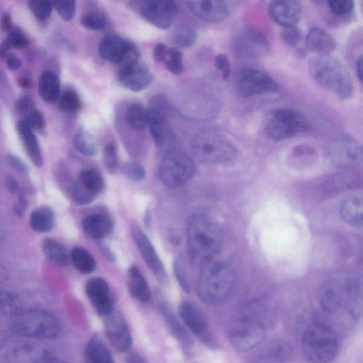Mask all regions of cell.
I'll return each instance as SVG.
<instances>
[{
	"mask_svg": "<svg viewBox=\"0 0 363 363\" xmlns=\"http://www.w3.org/2000/svg\"><path fill=\"white\" fill-rule=\"evenodd\" d=\"M20 308V301L16 294L0 289V317H12Z\"/></svg>",
	"mask_w": 363,
	"mask_h": 363,
	"instance_id": "cell-39",
	"label": "cell"
},
{
	"mask_svg": "<svg viewBox=\"0 0 363 363\" xmlns=\"http://www.w3.org/2000/svg\"><path fill=\"white\" fill-rule=\"evenodd\" d=\"M195 172V164L188 155L182 151L173 150L162 160L159 174L165 185L178 188L186 185L194 177Z\"/></svg>",
	"mask_w": 363,
	"mask_h": 363,
	"instance_id": "cell-8",
	"label": "cell"
},
{
	"mask_svg": "<svg viewBox=\"0 0 363 363\" xmlns=\"http://www.w3.org/2000/svg\"><path fill=\"white\" fill-rule=\"evenodd\" d=\"M306 47L318 56H331L337 47L336 41L326 31L320 28L311 29L305 40Z\"/></svg>",
	"mask_w": 363,
	"mask_h": 363,
	"instance_id": "cell-22",
	"label": "cell"
},
{
	"mask_svg": "<svg viewBox=\"0 0 363 363\" xmlns=\"http://www.w3.org/2000/svg\"><path fill=\"white\" fill-rule=\"evenodd\" d=\"M38 92L41 99L48 104H55L61 96V81L54 72L45 71L38 82Z\"/></svg>",
	"mask_w": 363,
	"mask_h": 363,
	"instance_id": "cell-27",
	"label": "cell"
},
{
	"mask_svg": "<svg viewBox=\"0 0 363 363\" xmlns=\"http://www.w3.org/2000/svg\"><path fill=\"white\" fill-rule=\"evenodd\" d=\"M103 163L110 173L116 172L119 166V158L116 147L113 143H109L104 148Z\"/></svg>",
	"mask_w": 363,
	"mask_h": 363,
	"instance_id": "cell-48",
	"label": "cell"
},
{
	"mask_svg": "<svg viewBox=\"0 0 363 363\" xmlns=\"http://www.w3.org/2000/svg\"><path fill=\"white\" fill-rule=\"evenodd\" d=\"M124 174L130 180L134 181H141L145 178L144 168L137 163H127L122 169Z\"/></svg>",
	"mask_w": 363,
	"mask_h": 363,
	"instance_id": "cell-51",
	"label": "cell"
},
{
	"mask_svg": "<svg viewBox=\"0 0 363 363\" xmlns=\"http://www.w3.org/2000/svg\"><path fill=\"white\" fill-rule=\"evenodd\" d=\"M362 56H360L356 61L355 70L357 78L360 82L362 81Z\"/></svg>",
	"mask_w": 363,
	"mask_h": 363,
	"instance_id": "cell-61",
	"label": "cell"
},
{
	"mask_svg": "<svg viewBox=\"0 0 363 363\" xmlns=\"http://www.w3.org/2000/svg\"><path fill=\"white\" fill-rule=\"evenodd\" d=\"M28 6L36 18L41 22L49 19L54 9L53 2L45 0H31L28 2Z\"/></svg>",
	"mask_w": 363,
	"mask_h": 363,
	"instance_id": "cell-46",
	"label": "cell"
},
{
	"mask_svg": "<svg viewBox=\"0 0 363 363\" xmlns=\"http://www.w3.org/2000/svg\"><path fill=\"white\" fill-rule=\"evenodd\" d=\"M179 313L185 325L193 334L204 337L208 334V322L201 311L194 304L183 303L180 306Z\"/></svg>",
	"mask_w": 363,
	"mask_h": 363,
	"instance_id": "cell-23",
	"label": "cell"
},
{
	"mask_svg": "<svg viewBox=\"0 0 363 363\" xmlns=\"http://www.w3.org/2000/svg\"><path fill=\"white\" fill-rule=\"evenodd\" d=\"M310 128L308 119L302 113L292 109L280 108L272 113L266 132L271 140L281 141L307 132Z\"/></svg>",
	"mask_w": 363,
	"mask_h": 363,
	"instance_id": "cell-7",
	"label": "cell"
},
{
	"mask_svg": "<svg viewBox=\"0 0 363 363\" xmlns=\"http://www.w3.org/2000/svg\"><path fill=\"white\" fill-rule=\"evenodd\" d=\"M187 252L193 264L201 266L219 254L224 239L220 224L206 215H194L187 224Z\"/></svg>",
	"mask_w": 363,
	"mask_h": 363,
	"instance_id": "cell-1",
	"label": "cell"
},
{
	"mask_svg": "<svg viewBox=\"0 0 363 363\" xmlns=\"http://www.w3.org/2000/svg\"><path fill=\"white\" fill-rule=\"evenodd\" d=\"M197 284L198 297L204 303L218 304L229 294L234 277L232 268L217 258L200 266Z\"/></svg>",
	"mask_w": 363,
	"mask_h": 363,
	"instance_id": "cell-3",
	"label": "cell"
},
{
	"mask_svg": "<svg viewBox=\"0 0 363 363\" xmlns=\"http://www.w3.org/2000/svg\"><path fill=\"white\" fill-rule=\"evenodd\" d=\"M302 350L306 358L313 363H329L339 350L336 334L329 327L315 323L305 331Z\"/></svg>",
	"mask_w": 363,
	"mask_h": 363,
	"instance_id": "cell-6",
	"label": "cell"
},
{
	"mask_svg": "<svg viewBox=\"0 0 363 363\" xmlns=\"http://www.w3.org/2000/svg\"><path fill=\"white\" fill-rule=\"evenodd\" d=\"M119 80L126 88L133 92H140L152 83L153 77L149 69L144 65L120 68Z\"/></svg>",
	"mask_w": 363,
	"mask_h": 363,
	"instance_id": "cell-21",
	"label": "cell"
},
{
	"mask_svg": "<svg viewBox=\"0 0 363 363\" xmlns=\"http://www.w3.org/2000/svg\"><path fill=\"white\" fill-rule=\"evenodd\" d=\"M80 24L87 29L92 31H101L108 26L107 18L97 13H88L80 18Z\"/></svg>",
	"mask_w": 363,
	"mask_h": 363,
	"instance_id": "cell-45",
	"label": "cell"
},
{
	"mask_svg": "<svg viewBox=\"0 0 363 363\" xmlns=\"http://www.w3.org/2000/svg\"><path fill=\"white\" fill-rule=\"evenodd\" d=\"M78 181L87 192L95 197L103 190L105 185L101 175L92 169L82 171Z\"/></svg>",
	"mask_w": 363,
	"mask_h": 363,
	"instance_id": "cell-38",
	"label": "cell"
},
{
	"mask_svg": "<svg viewBox=\"0 0 363 363\" xmlns=\"http://www.w3.org/2000/svg\"><path fill=\"white\" fill-rule=\"evenodd\" d=\"M55 213L50 207L43 206L34 211L31 215L29 225L33 231L47 233L54 228Z\"/></svg>",
	"mask_w": 363,
	"mask_h": 363,
	"instance_id": "cell-33",
	"label": "cell"
},
{
	"mask_svg": "<svg viewBox=\"0 0 363 363\" xmlns=\"http://www.w3.org/2000/svg\"><path fill=\"white\" fill-rule=\"evenodd\" d=\"M10 326L17 335L39 340L55 339L61 332L59 320L39 308H20L10 317Z\"/></svg>",
	"mask_w": 363,
	"mask_h": 363,
	"instance_id": "cell-5",
	"label": "cell"
},
{
	"mask_svg": "<svg viewBox=\"0 0 363 363\" xmlns=\"http://www.w3.org/2000/svg\"><path fill=\"white\" fill-rule=\"evenodd\" d=\"M169 48L164 43H159L153 49L152 57L155 62H164L166 57Z\"/></svg>",
	"mask_w": 363,
	"mask_h": 363,
	"instance_id": "cell-54",
	"label": "cell"
},
{
	"mask_svg": "<svg viewBox=\"0 0 363 363\" xmlns=\"http://www.w3.org/2000/svg\"><path fill=\"white\" fill-rule=\"evenodd\" d=\"M215 66L222 72L224 80H227L231 76L232 66L228 57L223 54H220L216 57Z\"/></svg>",
	"mask_w": 363,
	"mask_h": 363,
	"instance_id": "cell-53",
	"label": "cell"
},
{
	"mask_svg": "<svg viewBox=\"0 0 363 363\" xmlns=\"http://www.w3.org/2000/svg\"><path fill=\"white\" fill-rule=\"evenodd\" d=\"M170 105L164 95L152 97L147 108L149 115L148 128L152 138L155 142H161L167 137V120Z\"/></svg>",
	"mask_w": 363,
	"mask_h": 363,
	"instance_id": "cell-16",
	"label": "cell"
},
{
	"mask_svg": "<svg viewBox=\"0 0 363 363\" xmlns=\"http://www.w3.org/2000/svg\"><path fill=\"white\" fill-rule=\"evenodd\" d=\"M271 19L283 28L294 27L301 18V7L293 0H277L269 7Z\"/></svg>",
	"mask_w": 363,
	"mask_h": 363,
	"instance_id": "cell-20",
	"label": "cell"
},
{
	"mask_svg": "<svg viewBox=\"0 0 363 363\" xmlns=\"http://www.w3.org/2000/svg\"><path fill=\"white\" fill-rule=\"evenodd\" d=\"M291 353V347L287 343L273 342L258 350L252 357V363H285Z\"/></svg>",
	"mask_w": 363,
	"mask_h": 363,
	"instance_id": "cell-24",
	"label": "cell"
},
{
	"mask_svg": "<svg viewBox=\"0 0 363 363\" xmlns=\"http://www.w3.org/2000/svg\"><path fill=\"white\" fill-rule=\"evenodd\" d=\"M85 234L90 239L100 240L110 234L113 227L111 218L102 213L86 217L82 223Z\"/></svg>",
	"mask_w": 363,
	"mask_h": 363,
	"instance_id": "cell-26",
	"label": "cell"
},
{
	"mask_svg": "<svg viewBox=\"0 0 363 363\" xmlns=\"http://www.w3.org/2000/svg\"><path fill=\"white\" fill-rule=\"evenodd\" d=\"M197 33L191 28H182L174 31L170 40L176 45L180 47H190L197 41Z\"/></svg>",
	"mask_w": 363,
	"mask_h": 363,
	"instance_id": "cell-44",
	"label": "cell"
},
{
	"mask_svg": "<svg viewBox=\"0 0 363 363\" xmlns=\"http://www.w3.org/2000/svg\"><path fill=\"white\" fill-rule=\"evenodd\" d=\"M126 121L129 126L136 131H142L148 127L149 115L147 108L141 104H132L127 110Z\"/></svg>",
	"mask_w": 363,
	"mask_h": 363,
	"instance_id": "cell-36",
	"label": "cell"
},
{
	"mask_svg": "<svg viewBox=\"0 0 363 363\" xmlns=\"http://www.w3.org/2000/svg\"><path fill=\"white\" fill-rule=\"evenodd\" d=\"M43 251L50 262L60 266L69 264V256L65 247L57 240L46 239L43 242Z\"/></svg>",
	"mask_w": 363,
	"mask_h": 363,
	"instance_id": "cell-34",
	"label": "cell"
},
{
	"mask_svg": "<svg viewBox=\"0 0 363 363\" xmlns=\"http://www.w3.org/2000/svg\"><path fill=\"white\" fill-rule=\"evenodd\" d=\"M2 237H3V233H2V230L0 229V241H2Z\"/></svg>",
	"mask_w": 363,
	"mask_h": 363,
	"instance_id": "cell-64",
	"label": "cell"
},
{
	"mask_svg": "<svg viewBox=\"0 0 363 363\" xmlns=\"http://www.w3.org/2000/svg\"><path fill=\"white\" fill-rule=\"evenodd\" d=\"M329 157L337 167L349 169L359 165L362 160L361 144L353 136L346 135L332 143Z\"/></svg>",
	"mask_w": 363,
	"mask_h": 363,
	"instance_id": "cell-15",
	"label": "cell"
},
{
	"mask_svg": "<svg viewBox=\"0 0 363 363\" xmlns=\"http://www.w3.org/2000/svg\"><path fill=\"white\" fill-rule=\"evenodd\" d=\"M237 54L243 58L253 59L266 55L271 50L269 41L261 30L245 28L233 39Z\"/></svg>",
	"mask_w": 363,
	"mask_h": 363,
	"instance_id": "cell-11",
	"label": "cell"
},
{
	"mask_svg": "<svg viewBox=\"0 0 363 363\" xmlns=\"http://www.w3.org/2000/svg\"><path fill=\"white\" fill-rule=\"evenodd\" d=\"M70 192L73 200L78 204L83 205L92 203L97 197L87 192L80 185L78 181L72 184L70 188Z\"/></svg>",
	"mask_w": 363,
	"mask_h": 363,
	"instance_id": "cell-49",
	"label": "cell"
},
{
	"mask_svg": "<svg viewBox=\"0 0 363 363\" xmlns=\"http://www.w3.org/2000/svg\"><path fill=\"white\" fill-rule=\"evenodd\" d=\"M134 3L145 20L161 29H169L178 13L176 3L170 0H145Z\"/></svg>",
	"mask_w": 363,
	"mask_h": 363,
	"instance_id": "cell-12",
	"label": "cell"
},
{
	"mask_svg": "<svg viewBox=\"0 0 363 363\" xmlns=\"http://www.w3.org/2000/svg\"><path fill=\"white\" fill-rule=\"evenodd\" d=\"M61 110L66 113H77L81 108V100L78 94L73 90L64 92L59 99Z\"/></svg>",
	"mask_w": 363,
	"mask_h": 363,
	"instance_id": "cell-43",
	"label": "cell"
},
{
	"mask_svg": "<svg viewBox=\"0 0 363 363\" xmlns=\"http://www.w3.org/2000/svg\"><path fill=\"white\" fill-rule=\"evenodd\" d=\"M86 294L101 316L106 318L114 312V301L105 280L100 278L90 279L86 285Z\"/></svg>",
	"mask_w": 363,
	"mask_h": 363,
	"instance_id": "cell-17",
	"label": "cell"
},
{
	"mask_svg": "<svg viewBox=\"0 0 363 363\" xmlns=\"http://www.w3.org/2000/svg\"><path fill=\"white\" fill-rule=\"evenodd\" d=\"M9 162L12 167L22 174H27L28 169L26 165L15 155H10Z\"/></svg>",
	"mask_w": 363,
	"mask_h": 363,
	"instance_id": "cell-55",
	"label": "cell"
},
{
	"mask_svg": "<svg viewBox=\"0 0 363 363\" xmlns=\"http://www.w3.org/2000/svg\"><path fill=\"white\" fill-rule=\"evenodd\" d=\"M75 148L86 157H94L97 152V147L92 138L85 131H78L73 138Z\"/></svg>",
	"mask_w": 363,
	"mask_h": 363,
	"instance_id": "cell-40",
	"label": "cell"
},
{
	"mask_svg": "<svg viewBox=\"0 0 363 363\" xmlns=\"http://www.w3.org/2000/svg\"><path fill=\"white\" fill-rule=\"evenodd\" d=\"M71 258L75 269L82 274H90L95 270L94 257L83 247H75L72 250Z\"/></svg>",
	"mask_w": 363,
	"mask_h": 363,
	"instance_id": "cell-35",
	"label": "cell"
},
{
	"mask_svg": "<svg viewBox=\"0 0 363 363\" xmlns=\"http://www.w3.org/2000/svg\"><path fill=\"white\" fill-rule=\"evenodd\" d=\"M185 4L195 17L206 22H222L229 15V7L224 1L201 0L185 2Z\"/></svg>",
	"mask_w": 363,
	"mask_h": 363,
	"instance_id": "cell-19",
	"label": "cell"
},
{
	"mask_svg": "<svg viewBox=\"0 0 363 363\" xmlns=\"http://www.w3.org/2000/svg\"><path fill=\"white\" fill-rule=\"evenodd\" d=\"M131 233L135 243L150 271L160 283L167 285L169 283V275L149 239L135 222L131 225Z\"/></svg>",
	"mask_w": 363,
	"mask_h": 363,
	"instance_id": "cell-13",
	"label": "cell"
},
{
	"mask_svg": "<svg viewBox=\"0 0 363 363\" xmlns=\"http://www.w3.org/2000/svg\"><path fill=\"white\" fill-rule=\"evenodd\" d=\"M159 307L171 334L185 347H191L193 344L192 336L176 316L171 313L168 306L162 301L159 304Z\"/></svg>",
	"mask_w": 363,
	"mask_h": 363,
	"instance_id": "cell-32",
	"label": "cell"
},
{
	"mask_svg": "<svg viewBox=\"0 0 363 363\" xmlns=\"http://www.w3.org/2000/svg\"><path fill=\"white\" fill-rule=\"evenodd\" d=\"M18 134L32 164L40 169L43 165V158L38 141L34 131L23 121L17 124Z\"/></svg>",
	"mask_w": 363,
	"mask_h": 363,
	"instance_id": "cell-25",
	"label": "cell"
},
{
	"mask_svg": "<svg viewBox=\"0 0 363 363\" xmlns=\"http://www.w3.org/2000/svg\"><path fill=\"white\" fill-rule=\"evenodd\" d=\"M18 112L23 116L22 120L33 131H42L45 126L43 115L34 105L29 97H24L17 103Z\"/></svg>",
	"mask_w": 363,
	"mask_h": 363,
	"instance_id": "cell-28",
	"label": "cell"
},
{
	"mask_svg": "<svg viewBox=\"0 0 363 363\" xmlns=\"http://www.w3.org/2000/svg\"><path fill=\"white\" fill-rule=\"evenodd\" d=\"M191 150L199 162L211 165L230 164L238 154L236 147L228 137L212 129L197 133L191 142Z\"/></svg>",
	"mask_w": 363,
	"mask_h": 363,
	"instance_id": "cell-4",
	"label": "cell"
},
{
	"mask_svg": "<svg viewBox=\"0 0 363 363\" xmlns=\"http://www.w3.org/2000/svg\"><path fill=\"white\" fill-rule=\"evenodd\" d=\"M266 337L264 326L257 321L246 320L232 329L229 334L233 348L239 352L250 350L260 345Z\"/></svg>",
	"mask_w": 363,
	"mask_h": 363,
	"instance_id": "cell-14",
	"label": "cell"
},
{
	"mask_svg": "<svg viewBox=\"0 0 363 363\" xmlns=\"http://www.w3.org/2000/svg\"><path fill=\"white\" fill-rule=\"evenodd\" d=\"M362 201L361 195L355 194L346 198L342 202L340 214L346 223L356 227L362 225Z\"/></svg>",
	"mask_w": 363,
	"mask_h": 363,
	"instance_id": "cell-29",
	"label": "cell"
},
{
	"mask_svg": "<svg viewBox=\"0 0 363 363\" xmlns=\"http://www.w3.org/2000/svg\"><path fill=\"white\" fill-rule=\"evenodd\" d=\"M236 87L243 97L278 93L280 85L271 76L260 71L245 69L237 75Z\"/></svg>",
	"mask_w": 363,
	"mask_h": 363,
	"instance_id": "cell-10",
	"label": "cell"
},
{
	"mask_svg": "<svg viewBox=\"0 0 363 363\" xmlns=\"http://www.w3.org/2000/svg\"><path fill=\"white\" fill-rule=\"evenodd\" d=\"M128 287L131 295L137 300L147 302L150 299V288L140 269L135 266L129 271Z\"/></svg>",
	"mask_w": 363,
	"mask_h": 363,
	"instance_id": "cell-31",
	"label": "cell"
},
{
	"mask_svg": "<svg viewBox=\"0 0 363 363\" xmlns=\"http://www.w3.org/2000/svg\"><path fill=\"white\" fill-rule=\"evenodd\" d=\"M85 363H115L114 357L105 343L97 336H93L85 350Z\"/></svg>",
	"mask_w": 363,
	"mask_h": 363,
	"instance_id": "cell-30",
	"label": "cell"
},
{
	"mask_svg": "<svg viewBox=\"0 0 363 363\" xmlns=\"http://www.w3.org/2000/svg\"><path fill=\"white\" fill-rule=\"evenodd\" d=\"M308 71L322 87L343 99L351 98L354 92L352 77L346 66L331 56H317L308 62Z\"/></svg>",
	"mask_w": 363,
	"mask_h": 363,
	"instance_id": "cell-2",
	"label": "cell"
},
{
	"mask_svg": "<svg viewBox=\"0 0 363 363\" xmlns=\"http://www.w3.org/2000/svg\"><path fill=\"white\" fill-rule=\"evenodd\" d=\"M106 318V333L109 341L120 353L129 351L132 346V337L125 319L115 311Z\"/></svg>",
	"mask_w": 363,
	"mask_h": 363,
	"instance_id": "cell-18",
	"label": "cell"
},
{
	"mask_svg": "<svg viewBox=\"0 0 363 363\" xmlns=\"http://www.w3.org/2000/svg\"><path fill=\"white\" fill-rule=\"evenodd\" d=\"M126 363H147V362L140 355L132 353L127 356Z\"/></svg>",
	"mask_w": 363,
	"mask_h": 363,
	"instance_id": "cell-60",
	"label": "cell"
},
{
	"mask_svg": "<svg viewBox=\"0 0 363 363\" xmlns=\"http://www.w3.org/2000/svg\"><path fill=\"white\" fill-rule=\"evenodd\" d=\"M174 271L176 278L183 290L186 293H190L191 292L190 282L188 280L187 276L186 274L183 265L180 260H177L175 262Z\"/></svg>",
	"mask_w": 363,
	"mask_h": 363,
	"instance_id": "cell-52",
	"label": "cell"
},
{
	"mask_svg": "<svg viewBox=\"0 0 363 363\" xmlns=\"http://www.w3.org/2000/svg\"><path fill=\"white\" fill-rule=\"evenodd\" d=\"M7 186L9 191L13 194H17L21 191V188L18 183L13 178H8L7 179Z\"/></svg>",
	"mask_w": 363,
	"mask_h": 363,
	"instance_id": "cell-58",
	"label": "cell"
},
{
	"mask_svg": "<svg viewBox=\"0 0 363 363\" xmlns=\"http://www.w3.org/2000/svg\"><path fill=\"white\" fill-rule=\"evenodd\" d=\"M34 363H69L62 359L54 357H49V356H45L41 357V359H38Z\"/></svg>",
	"mask_w": 363,
	"mask_h": 363,
	"instance_id": "cell-59",
	"label": "cell"
},
{
	"mask_svg": "<svg viewBox=\"0 0 363 363\" xmlns=\"http://www.w3.org/2000/svg\"><path fill=\"white\" fill-rule=\"evenodd\" d=\"M20 84L22 87L30 88L32 85V81L29 77L24 76L20 79Z\"/></svg>",
	"mask_w": 363,
	"mask_h": 363,
	"instance_id": "cell-63",
	"label": "cell"
},
{
	"mask_svg": "<svg viewBox=\"0 0 363 363\" xmlns=\"http://www.w3.org/2000/svg\"><path fill=\"white\" fill-rule=\"evenodd\" d=\"M29 43L27 37L15 27L9 31L8 37L0 44V57L5 59L13 48L20 49Z\"/></svg>",
	"mask_w": 363,
	"mask_h": 363,
	"instance_id": "cell-37",
	"label": "cell"
},
{
	"mask_svg": "<svg viewBox=\"0 0 363 363\" xmlns=\"http://www.w3.org/2000/svg\"><path fill=\"white\" fill-rule=\"evenodd\" d=\"M8 276L7 269L2 264H0V285L7 281Z\"/></svg>",
	"mask_w": 363,
	"mask_h": 363,
	"instance_id": "cell-62",
	"label": "cell"
},
{
	"mask_svg": "<svg viewBox=\"0 0 363 363\" xmlns=\"http://www.w3.org/2000/svg\"><path fill=\"white\" fill-rule=\"evenodd\" d=\"M166 69L174 75H180L184 71L183 54L176 48L168 49L166 57L164 62Z\"/></svg>",
	"mask_w": 363,
	"mask_h": 363,
	"instance_id": "cell-42",
	"label": "cell"
},
{
	"mask_svg": "<svg viewBox=\"0 0 363 363\" xmlns=\"http://www.w3.org/2000/svg\"><path fill=\"white\" fill-rule=\"evenodd\" d=\"M280 38L285 45L294 48L301 42L303 33L296 26L285 27L281 30Z\"/></svg>",
	"mask_w": 363,
	"mask_h": 363,
	"instance_id": "cell-47",
	"label": "cell"
},
{
	"mask_svg": "<svg viewBox=\"0 0 363 363\" xmlns=\"http://www.w3.org/2000/svg\"><path fill=\"white\" fill-rule=\"evenodd\" d=\"M53 6L62 19L65 21L72 20L76 15V3L75 1L53 2Z\"/></svg>",
	"mask_w": 363,
	"mask_h": 363,
	"instance_id": "cell-50",
	"label": "cell"
},
{
	"mask_svg": "<svg viewBox=\"0 0 363 363\" xmlns=\"http://www.w3.org/2000/svg\"><path fill=\"white\" fill-rule=\"evenodd\" d=\"M326 3L330 15L337 20L351 16L355 10V3L351 0H332Z\"/></svg>",
	"mask_w": 363,
	"mask_h": 363,
	"instance_id": "cell-41",
	"label": "cell"
},
{
	"mask_svg": "<svg viewBox=\"0 0 363 363\" xmlns=\"http://www.w3.org/2000/svg\"><path fill=\"white\" fill-rule=\"evenodd\" d=\"M5 59L6 60L8 67L10 71H17L21 66L20 59L17 56L13 54L10 53L9 55H8Z\"/></svg>",
	"mask_w": 363,
	"mask_h": 363,
	"instance_id": "cell-56",
	"label": "cell"
},
{
	"mask_svg": "<svg viewBox=\"0 0 363 363\" xmlns=\"http://www.w3.org/2000/svg\"><path fill=\"white\" fill-rule=\"evenodd\" d=\"M0 27L5 31L9 32L13 27L10 15L5 14L0 20Z\"/></svg>",
	"mask_w": 363,
	"mask_h": 363,
	"instance_id": "cell-57",
	"label": "cell"
},
{
	"mask_svg": "<svg viewBox=\"0 0 363 363\" xmlns=\"http://www.w3.org/2000/svg\"><path fill=\"white\" fill-rule=\"evenodd\" d=\"M98 53L102 59L120 67L135 65L140 61V52L136 45L115 34L108 35L101 40Z\"/></svg>",
	"mask_w": 363,
	"mask_h": 363,
	"instance_id": "cell-9",
	"label": "cell"
}]
</instances>
